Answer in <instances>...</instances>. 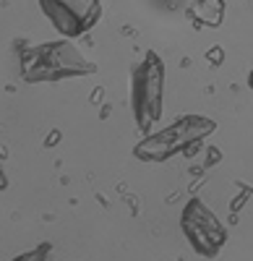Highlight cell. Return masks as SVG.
<instances>
[{
    "instance_id": "obj_1",
    "label": "cell",
    "mask_w": 253,
    "mask_h": 261,
    "mask_svg": "<svg viewBox=\"0 0 253 261\" xmlns=\"http://www.w3.org/2000/svg\"><path fill=\"white\" fill-rule=\"evenodd\" d=\"M42 8L66 34L83 32L97 16V0H42Z\"/></svg>"
},
{
    "instance_id": "obj_2",
    "label": "cell",
    "mask_w": 253,
    "mask_h": 261,
    "mask_svg": "<svg viewBox=\"0 0 253 261\" xmlns=\"http://www.w3.org/2000/svg\"><path fill=\"white\" fill-rule=\"evenodd\" d=\"M185 227H188V235H191L193 246H196L201 253H214L217 246L222 243V230H219V225L214 222V217L206 214V209H204L201 204H193V209L188 212Z\"/></svg>"
},
{
    "instance_id": "obj_3",
    "label": "cell",
    "mask_w": 253,
    "mask_h": 261,
    "mask_svg": "<svg viewBox=\"0 0 253 261\" xmlns=\"http://www.w3.org/2000/svg\"><path fill=\"white\" fill-rule=\"evenodd\" d=\"M159 92H162V68L159 63L152 58V65L146 63L144 71L138 73L136 84V102L141 110V120H154L159 115Z\"/></svg>"
},
{
    "instance_id": "obj_4",
    "label": "cell",
    "mask_w": 253,
    "mask_h": 261,
    "mask_svg": "<svg viewBox=\"0 0 253 261\" xmlns=\"http://www.w3.org/2000/svg\"><path fill=\"white\" fill-rule=\"evenodd\" d=\"M193 16L201 21V24H219L222 3H219V0H201V3L193 8Z\"/></svg>"
}]
</instances>
